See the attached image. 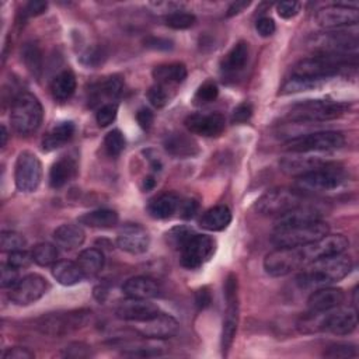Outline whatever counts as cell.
<instances>
[{
	"label": "cell",
	"mask_w": 359,
	"mask_h": 359,
	"mask_svg": "<svg viewBox=\"0 0 359 359\" xmlns=\"http://www.w3.org/2000/svg\"><path fill=\"white\" fill-rule=\"evenodd\" d=\"M35 355L28 348L24 346H13L3 351L1 358L3 359H32Z\"/></svg>",
	"instance_id": "db71d44e"
},
{
	"label": "cell",
	"mask_w": 359,
	"mask_h": 359,
	"mask_svg": "<svg viewBox=\"0 0 359 359\" xmlns=\"http://www.w3.org/2000/svg\"><path fill=\"white\" fill-rule=\"evenodd\" d=\"M18 269L10 266L8 264L1 265V286L13 287L18 282Z\"/></svg>",
	"instance_id": "816d5d0a"
},
{
	"label": "cell",
	"mask_w": 359,
	"mask_h": 359,
	"mask_svg": "<svg viewBox=\"0 0 359 359\" xmlns=\"http://www.w3.org/2000/svg\"><path fill=\"white\" fill-rule=\"evenodd\" d=\"M164 22L167 27L172 29H187L191 28L196 22V17L191 13L175 10L164 17Z\"/></svg>",
	"instance_id": "f35d334b"
},
{
	"label": "cell",
	"mask_w": 359,
	"mask_h": 359,
	"mask_svg": "<svg viewBox=\"0 0 359 359\" xmlns=\"http://www.w3.org/2000/svg\"><path fill=\"white\" fill-rule=\"evenodd\" d=\"M153 79L157 84H163L165 87L180 84L187 79V67L182 63L160 65L154 67Z\"/></svg>",
	"instance_id": "4dcf8cb0"
},
{
	"label": "cell",
	"mask_w": 359,
	"mask_h": 359,
	"mask_svg": "<svg viewBox=\"0 0 359 359\" xmlns=\"http://www.w3.org/2000/svg\"><path fill=\"white\" fill-rule=\"evenodd\" d=\"M178 251L181 265L188 269H196L213 255L215 240L205 234L192 233Z\"/></svg>",
	"instance_id": "4fadbf2b"
},
{
	"label": "cell",
	"mask_w": 359,
	"mask_h": 359,
	"mask_svg": "<svg viewBox=\"0 0 359 359\" xmlns=\"http://www.w3.org/2000/svg\"><path fill=\"white\" fill-rule=\"evenodd\" d=\"M31 262H32V255L31 254H28L24 250H17V251L8 252L6 264H8L10 266L20 271V269H24V268L29 266Z\"/></svg>",
	"instance_id": "bcb514c9"
},
{
	"label": "cell",
	"mask_w": 359,
	"mask_h": 359,
	"mask_svg": "<svg viewBox=\"0 0 359 359\" xmlns=\"http://www.w3.org/2000/svg\"><path fill=\"white\" fill-rule=\"evenodd\" d=\"M345 137L338 130H320L300 135L289 139L285 143V150L289 153H316L328 151L342 147Z\"/></svg>",
	"instance_id": "30bf717a"
},
{
	"label": "cell",
	"mask_w": 359,
	"mask_h": 359,
	"mask_svg": "<svg viewBox=\"0 0 359 359\" xmlns=\"http://www.w3.org/2000/svg\"><path fill=\"white\" fill-rule=\"evenodd\" d=\"M212 302V297H210V292L208 290V287H202L196 292L195 294V303L199 309H206Z\"/></svg>",
	"instance_id": "6125c7cd"
},
{
	"label": "cell",
	"mask_w": 359,
	"mask_h": 359,
	"mask_svg": "<svg viewBox=\"0 0 359 359\" xmlns=\"http://www.w3.org/2000/svg\"><path fill=\"white\" fill-rule=\"evenodd\" d=\"M21 56L27 69L35 76L39 77L42 73V52L36 42H25L21 48Z\"/></svg>",
	"instance_id": "8d00e7d4"
},
{
	"label": "cell",
	"mask_w": 359,
	"mask_h": 359,
	"mask_svg": "<svg viewBox=\"0 0 359 359\" xmlns=\"http://www.w3.org/2000/svg\"><path fill=\"white\" fill-rule=\"evenodd\" d=\"M255 29L261 36H271L275 32L276 25L271 17H259L255 22Z\"/></svg>",
	"instance_id": "11a10c76"
},
{
	"label": "cell",
	"mask_w": 359,
	"mask_h": 359,
	"mask_svg": "<svg viewBox=\"0 0 359 359\" xmlns=\"http://www.w3.org/2000/svg\"><path fill=\"white\" fill-rule=\"evenodd\" d=\"M158 313H160L158 307L150 300L133 299V297H128L122 300L115 309V314L118 318L125 321H135V323L149 320Z\"/></svg>",
	"instance_id": "ac0fdd59"
},
{
	"label": "cell",
	"mask_w": 359,
	"mask_h": 359,
	"mask_svg": "<svg viewBox=\"0 0 359 359\" xmlns=\"http://www.w3.org/2000/svg\"><path fill=\"white\" fill-rule=\"evenodd\" d=\"M91 317V311L86 309L63 311V313H49L43 314L35 321V328L50 337H63L83 328Z\"/></svg>",
	"instance_id": "8992f818"
},
{
	"label": "cell",
	"mask_w": 359,
	"mask_h": 359,
	"mask_svg": "<svg viewBox=\"0 0 359 359\" xmlns=\"http://www.w3.org/2000/svg\"><path fill=\"white\" fill-rule=\"evenodd\" d=\"M1 142H0V146L1 147H4L6 146V143H7V137H8V133H7V129H6V126L4 125H1Z\"/></svg>",
	"instance_id": "e7e4bbea"
},
{
	"label": "cell",
	"mask_w": 359,
	"mask_h": 359,
	"mask_svg": "<svg viewBox=\"0 0 359 359\" xmlns=\"http://www.w3.org/2000/svg\"><path fill=\"white\" fill-rule=\"evenodd\" d=\"M147 98L150 101V104L156 108H163L168 101H170V93H168V87L163 86V84H154L149 88L147 91Z\"/></svg>",
	"instance_id": "7bdbcfd3"
},
{
	"label": "cell",
	"mask_w": 359,
	"mask_h": 359,
	"mask_svg": "<svg viewBox=\"0 0 359 359\" xmlns=\"http://www.w3.org/2000/svg\"><path fill=\"white\" fill-rule=\"evenodd\" d=\"M231 222V212L226 205L208 209L199 219V226L208 231H222Z\"/></svg>",
	"instance_id": "f1b7e54d"
},
{
	"label": "cell",
	"mask_w": 359,
	"mask_h": 359,
	"mask_svg": "<svg viewBox=\"0 0 359 359\" xmlns=\"http://www.w3.org/2000/svg\"><path fill=\"white\" fill-rule=\"evenodd\" d=\"M116 111H118V108H116L115 104H105V105H102L98 109L97 115H95L97 123L100 126H102V128L111 125L115 121V118H116Z\"/></svg>",
	"instance_id": "7dc6e473"
},
{
	"label": "cell",
	"mask_w": 359,
	"mask_h": 359,
	"mask_svg": "<svg viewBox=\"0 0 359 359\" xmlns=\"http://www.w3.org/2000/svg\"><path fill=\"white\" fill-rule=\"evenodd\" d=\"M314 55L328 56H352L351 52H356L358 34L356 29L352 32L345 28L328 29L320 35H316L310 41Z\"/></svg>",
	"instance_id": "52a82bcc"
},
{
	"label": "cell",
	"mask_w": 359,
	"mask_h": 359,
	"mask_svg": "<svg viewBox=\"0 0 359 359\" xmlns=\"http://www.w3.org/2000/svg\"><path fill=\"white\" fill-rule=\"evenodd\" d=\"M252 116V105L250 102H243L237 105L231 115L233 123H244Z\"/></svg>",
	"instance_id": "f907efd6"
},
{
	"label": "cell",
	"mask_w": 359,
	"mask_h": 359,
	"mask_svg": "<svg viewBox=\"0 0 359 359\" xmlns=\"http://www.w3.org/2000/svg\"><path fill=\"white\" fill-rule=\"evenodd\" d=\"M248 6H250V1H234V3L229 7V10H227V17H233V15L241 13V11H243L245 7H248Z\"/></svg>",
	"instance_id": "be15d7a7"
},
{
	"label": "cell",
	"mask_w": 359,
	"mask_h": 359,
	"mask_svg": "<svg viewBox=\"0 0 359 359\" xmlns=\"http://www.w3.org/2000/svg\"><path fill=\"white\" fill-rule=\"evenodd\" d=\"M304 203V195L296 189H271L255 203V209L264 216H280Z\"/></svg>",
	"instance_id": "8fae6325"
},
{
	"label": "cell",
	"mask_w": 359,
	"mask_h": 359,
	"mask_svg": "<svg viewBox=\"0 0 359 359\" xmlns=\"http://www.w3.org/2000/svg\"><path fill=\"white\" fill-rule=\"evenodd\" d=\"M136 121H137V123L140 125V128L149 129V128L151 126L153 121H154V115H153V112H151L149 108L143 107V108H140V109L136 112Z\"/></svg>",
	"instance_id": "94428289"
},
{
	"label": "cell",
	"mask_w": 359,
	"mask_h": 359,
	"mask_svg": "<svg viewBox=\"0 0 359 359\" xmlns=\"http://www.w3.org/2000/svg\"><path fill=\"white\" fill-rule=\"evenodd\" d=\"M192 233H194V231H192L191 229H188V227H174L171 231L167 233V238H168L170 244H171L174 248L180 250L181 245L187 241V238H188Z\"/></svg>",
	"instance_id": "c3c4849f"
},
{
	"label": "cell",
	"mask_w": 359,
	"mask_h": 359,
	"mask_svg": "<svg viewBox=\"0 0 359 359\" xmlns=\"http://www.w3.org/2000/svg\"><path fill=\"white\" fill-rule=\"evenodd\" d=\"M352 269V261L348 255L337 254L318 258L302 268L297 275V283L302 287H321L344 279Z\"/></svg>",
	"instance_id": "6da1fadb"
},
{
	"label": "cell",
	"mask_w": 359,
	"mask_h": 359,
	"mask_svg": "<svg viewBox=\"0 0 359 359\" xmlns=\"http://www.w3.org/2000/svg\"><path fill=\"white\" fill-rule=\"evenodd\" d=\"M237 278L230 273L224 282V297H226V311L223 318L222 330V351L226 356L237 332L238 324V292H237Z\"/></svg>",
	"instance_id": "7c38bea8"
},
{
	"label": "cell",
	"mask_w": 359,
	"mask_h": 359,
	"mask_svg": "<svg viewBox=\"0 0 359 359\" xmlns=\"http://www.w3.org/2000/svg\"><path fill=\"white\" fill-rule=\"evenodd\" d=\"M42 180V164L31 151H21L14 167L15 187L21 192H34Z\"/></svg>",
	"instance_id": "5bb4252c"
},
{
	"label": "cell",
	"mask_w": 359,
	"mask_h": 359,
	"mask_svg": "<svg viewBox=\"0 0 359 359\" xmlns=\"http://www.w3.org/2000/svg\"><path fill=\"white\" fill-rule=\"evenodd\" d=\"M65 356L67 358H87L91 355V351H90V346L86 345V344H81V342H74V344H70L69 346H66L65 349Z\"/></svg>",
	"instance_id": "f5cc1de1"
},
{
	"label": "cell",
	"mask_w": 359,
	"mask_h": 359,
	"mask_svg": "<svg viewBox=\"0 0 359 359\" xmlns=\"http://www.w3.org/2000/svg\"><path fill=\"white\" fill-rule=\"evenodd\" d=\"M325 163L327 160L321 156H311L310 153H290L289 156L283 157L279 164L286 174L299 177L318 168Z\"/></svg>",
	"instance_id": "7402d4cb"
},
{
	"label": "cell",
	"mask_w": 359,
	"mask_h": 359,
	"mask_svg": "<svg viewBox=\"0 0 359 359\" xmlns=\"http://www.w3.org/2000/svg\"><path fill=\"white\" fill-rule=\"evenodd\" d=\"M118 213L112 209H97L87 212L79 217L81 224L95 229H109L118 223Z\"/></svg>",
	"instance_id": "e575fe53"
},
{
	"label": "cell",
	"mask_w": 359,
	"mask_h": 359,
	"mask_svg": "<svg viewBox=\"0 0 359 359\" xmlns=\"http://www.w3.org/2000/svg\"><path fill=\"white\" fill-rule=\"evenodd\" d=\"M116 244L121 250L137 255L149 250L150 236L143 226L137 223H128L119 229Z\"/></svg>",
	"instance_id": "e0dca14e"
},
{
	"label": "cell",
	"mask_w": 359,
	"mask_h": 359,
	"mask_svg": "<svg viewBox=\"0 0 359 359\" xmlns=\"http://www.w3.org/2000/svg\"><path fill=\"white\" fill-rule=\"evenodd\" d=\"M356 309L351 306H338L321 313L309 311L299 323L302 332L327 331L334 335H349L356 330Z\"/></svg>",
	"instance_id": "7a4b0ae2"
},
{
	"label": "cell",
	"mask_w": 359,
	"mask_h": 359,
	"mask_svg": "<svg viewBox=\"0 0 359 359\" xmlns=\"http://www.w3.org/2000/svg\"><path fill=\"white\" fill-rule=\"evenodd\" d=\"M346 181L345 170L331 161L320 165L318 168L299 175L294 187L300 194H323L338 189Z\"/></svg>",
	"instance_id": "277c9868"
},
{
	"label": "cell",
	"mask_w": 359,
	"mask_h": 359,
	"mask_svg": "<svg viewBox=\"0 0 359 359\" xmlns=\"http://www.w3.org/2000/svg\"><path fill=\"white\" fill-rule=\"evenodd\" d=\"M122 87H123L122 79L119 76H111L100 84L98 90H100L101 94H104L107 97H111V98H115L121 94Z\"/></svg>",
	"instance_id": "ee69618b"
},
{
	"label": "cell",
	"mask_w": 359,
	"mask_h": 359,
	"mask_svg": "<svg viewBox=\"0 0 359 359\" xmlns=\"http://www.w3.org/2000/svg\"><path fill=\"white\" fill-rule=\"evenodd\" d=\"M346 105L331 100H306L292 107L287 119L292 122H323L341 116Z\"/></svg>",
	"instance_id": "9c48e42d"
},
{
	"label": "cell",
	"mask_w": 359,
	"mask_h": 359,
	"mask_svg": "<svg viewBox=\"0 0 359 359\" xmlns=\"http://www.w3.org/2000/svg\"><path fill=\"white\" fill-rule=\"evenodd\" d=\"M102 50H100L98 48H93L88 49L83 56H81V62L86 66H97L100 63H102Z\"/></svg>",
	"instance_id": "6f0895ef"
},
{
	"label": "cell",
	"mask_w": 359,
	"mask_h": 359,
	"mask_svg": "<svg viewBox=\"0 0 359 359\" xmlns=\"http://www.w3.org/2000/svg\"><path fill=\"white\" fill-rule=\"evenodd\" d=\"M248 55H250L248 43L245 41L237 42L223 57L222 70L226 73H234L241 70L248 60Z\"/></svg>",
	"instance_id": "836d02e7"
},
{
	"label": "cell",
	"mask_w": 359,
	"mask_h": 359,
	"mask_svg": "<svg viewBox=\"0 0 359 359\" xmlns=\"http://www.w3.org/2000/svg\"><path fill=\"white\" fill-rule=\"evenodd\" d=\"M276 11H278V15L285 20L293 18L300 11V3L294 1V0L280 1L276 4Z\"/></svg>",
	"instance_id": "681fc988"
},
{
	"label": "cell",
	"mask_w": 359,
	"mask_h": 359,
	"mask_svg": "<svg viewBox=\"0 0 359 359\" xmlns=\"http://www.w3.org/2000/svg\"><path fill=\"white\" fill-rule=\"evenodd\" d=\"M144 46L150 48V49H158V50H168L172 48V42L164 38H156V36H150L147 39H144Z\"/></svg>",
	"instance_id": "91938a15"
},
{
	"label": "cell",
	"mask_w": 359,
	"mask_h": 359,
	"mask_svg": "<svg viewBox=\"0 0 359 359\" xmlns=\"http://www.w3.org/2000/svg\"><path fill=\"white\" fill-rule=\"evenodd\" d=\"M180 216L184 219H191L195 216L198 210V202L195 199H187L184 202H180Z\"/></svg>",
	"instance_id": "680465c9"
},
{
	"label": "cell",
	"mask_w": 359,
	"mask_h": 359,
	"mask_svg": "<svg viewBox=\"0 0 359 359\" xmlns=\"http://www.w3.org/2000/svg\"><path fill=\"white\" fill-rule=\"evenodd\" d=\"M74 123L70 121H63L55 125L42 139V149L45 151L56 150L65 146L74 135Z\"/></svg>",
	"instance_id": "83f0119b"
},
{
	"label": "cell",
	"mask_w": 359,
	"mask_h": 359,
	"mask_svg": "<svg viewBox=\"0 0 359 359\" xmlns=\"http://www.w3.org/2000/svg\"><path fill=\"white\" fill-rule=\"evenodd\" d=\"M77 174V163L73 157L62 156L57 158L49 171V184L52 188H62L72 181Z\"/></svg>",
	"instance_id": "d4e9b609"
},
{
	"label": "cell",
	"mask_w": 359,
	"mask_h": 359,
	"mask_svg": "<svg viewBox=\"0 0 359 359\" xmlns=\"http://www.w3.org/2000/svg\"><path fill=\"white\" fill-rule=\"evenodd\" d=\"M164 149L174 157H192L199 153L198 143L188 135L171 133L164 139Z\"/></svg>",
	"instance_id": "484cf974"
},
{
	"label": "cell",
	"mask_w": 359,
	"mask_h": 359,
	"mask_svg": "<svg viewBox=\"0 0 359 359\" xmlns=\"http://www.w3.org/2000/svg\"><path fill=\"white\" fill-rule=\"evenodd\" d=\"M52 275L60 285H65V286L76 285V283L81 282L84 278V273L80 269V266L77 265V262L67 261V259L57 261L56 264H53Z\"/></svg>",
	"instance_id": "1f68e13d"
},
{
	"label": "cell",
	"mask_w": 359,
	"mask_h": 359,
	"mask_svg": "<svg viewBox=\"0 0 359 359\" xmlns=\"http://www.w3.org/2000/svg\"><path fill=\"white\" fill-rule=\"evenodd\" d=\"M125 144H126L125 136H123V133L119 129H114V130L108 132L105 139H104L105 150L112 157L119 156L122 153V150L125 149Z\"/></svg>",
	"instance_id": "ab89813d"
},
{
	"label": "cell",
	"mask_w": 359,
	"mask_h": 359,
	"mask_svg": "<svg viewBox=\"0 0 359 359\" xmlns=\"http://www.w3.org/2000/svg\"><path fill=\"white\" fill-rule=\"evenodd\" d=\"M316 22L318 27L325 29H337L345 27H353L358 24L359 11L356 7L344 4H330L321 7L316 13Z\"/></svg>",
	"instance_id": "2e32d148"
},
{
	"label": "cell",
	"mask_w": 359,
	"mask_h": 359,
	"mask_svg": "<svg viewBox=\"0 0 359 359\" xmlns=\"http://www.w3.org/2000/svg\"><path fill=\"white\" fill-rule=\"evenodd\" d=\"M48 8V3L42 1V0H32L29 3H27L25 8H24V14L29 15V17H36L41 15L46 11Z\"/></svg>",
	"instance_id": "9f6ffc18"
},
{
	"label": "cell",
	"mask_w": 359,
	"mask_h": 359,
	"mask_svg": "<svg viewBox=\"0 0 359 359\" xmlns=\"http://www.w3.org/2000/svg\"><path fill=\"white\" fill-rule=\"evenodd\" d=\"M178 330V323L174 317L158 313L154 317L140 321L137 325V332L150 339H165L172 337Z\"/></svg>",
	"instance_id": "d6986e66"
},
{
	"label": "cell",
	"mask_w": 359,
	"mask_h": 359,
	"mask_svg": "<svg viewBox=\"0 0 359 359\" xmlns=\"http://www.w3.org/2000/svg\"><path fill=\"white\" fill-rule=\"evenodd\" d=\"M310 244L300 247H276L264 258V269L271 276H285L313 262Z\"/></svg>",
	"instance_id": "3957f363"
},
{
	"label": "cell",
	"mask_w": 359,
	"mask_h": 359,
	"mask_svg": "<svg viewBox=\"0 0 359 359\" xmlns=\"http://www.w3.org/2000/svg\"><path fill=\"white\" fill-rule=\"evenodd\" d=\"M180 198L175 194H161L153 198L147 205V212L154 219H167L178 210Z\"/></svg>",
	"instance_id": "f546056e"
},
{
	"label": "cell",
	"mask_w": 359,
	"mask_h": 359,
	"mask_svg": "<svg viewBox=\"0 0 359 359\" xmlns=\"http://www.w3.org/2000/svg\"><path fill=\"white\" fill-rule=\"evenodd\" d=\"M43 118V109L38 98L28 93H20L11 105L10 121L14 130L20 135H29L35 132Z\"/></svg>",
	"instance_id": "5b68a950"
},
{
	"label": "cell",
	"mask_w": 359,
	"mask_h": 359,
	"mask_svg": "<svg viewBox=\"0 0 359 359\" xmlns=\"http://www.w3.org/2000/svg\"><path fill=\"white\" fill-rule=\"evenodd\" d=\"M76 76L72 70L60 72L50 83V91L56 101H67L76 91Z\"/></svg>",
	"instance_id": "d6a6232c"
},
{
	"label": "cell",
	"mask_w": 359,
	"mask_h": 359,
	"mask_svg": "<svg viewBox=\"0 0 359 359\" xmlns=\"http://www.w3.org/2000/svg\"><path fill=\"white\" fill-rule=\"evenodd\" d=\"M321 216H323L321 209H318L314 205H310V203L304 202L303 205L278 216L276 220H275V229L317 222V220H321Z\"/></svg>",
	"instance_id": "603a6c76"
},
{
	"label": "cell",
	"mask_w": 359,
	"mask_h": 359,
	"mask_svg": "<svg viewBox=\"0 0 359 359\" xmlns=\"http://www.w3.org/2000/svg\"><path fill=\"white\" fill-rule=\"evenodd\" d=\"M327 358H353L356 356V348L351 344H334L324 351Z\"/></svg>",
	"instance_id": "f6af8a7d"
},
{
	"label": "cell",
	"mask_w": 359,
	"mask_h": 359,
	"mask_svg": "<svg viewBox=\"0 0 359 359\" xmlns=\"http://www.w3.org/2000/svg\"><path fill=\"white\" fill-rule=\"evenodd\" d=\"M104 254L97 248H86L77 255V265L83 271L84 276L97 275L104 266Z\"/></svg>",
	"instance_id": "d590c367"
},
{
	"label": "cell",
	"mask_w": 359,
	"mask_h": 359,
	"mask_svg": "<svg viewBox=\"0 0 359 359\" xmlns=\"http://www.w3.org/2000/svg\"><path fill=\"white\" fill-rule=\"evenodd\" d=\"M330 227L325 222L317 220L304 224L275 229L271 241L275 247H300L327 236Z\"/></svg>",
	"instance_id": "ba28073f"
},
{
	"label": "cell",
	"mask_w": 359,
	"mask_h": 359,
	"mask_svg": "<svg viewBox=\"0 0 359 359\" xmlns=\"http://www.w3.org/2000/svg\"><path fill=\"white\" fill-rule=\"evenodd\" d=\"M48 289L49 283L43 276L29 273L10 287L8 297L17 306H28L39 300L48 292Z\"/></svg>",
	"instance_id": "9a60e30c"
},
{
	"label": "cell",
	"mask_w": 359,
	"mask_h": 359,
	"mask_svg": "<svg viewBox=\"0 0 359 359\" xmlns=\"http://www.w3.org/2000/svg\"><path fill=\"white\" fill-rule=\"evenodd\" d=\"M185 128L195 135L212 137L224 130V116L222 114H192L185 119Z\"/></svg>",
	"instance_id": "ffe728a7"
},
{
	"label": "cell",
	"mask_w": 359,
	"mask_h": 359,
	"mask_svg": "<svg viewBox=\"0 0 359 359\" xmlns=\"http://www.w3.org/2000/svg\"><path fill=\"white\" fill-rule=\"evenodd\" d=\"M25 243L27 241H25L24 236L17 233V231L6 230L0 236V245H1V250L6 251V252H11V251H17V250H24Z\"/></svg>",
	"instance_id": "60d3db41"
},
{
	"label": "cell",
	"mask_w": 359,
	"mask_h": 359,
	"mask_svg": "<svg viewBox=\"0 0 359 359\" xmlns=\"http://www.w3.org/2000/svg\"><path fill=\"white\" fill-rule=\"evenodd\" d=\"M154 184H156L154 178H153V177H147V178H144L143 187H144V189H151V188L154 187Z\"/></svg>",
	"instance_id": "03108f58"
},
{
	"label": "cell",
	"mask_w": 359,
	"mask_h": 359,
	"mask_svg": "<svg viewBox=\"0 0 359 359\" xmlns=\"http://www.w3.org/2000/svg\"><path fill=\"white\" fill-rule=\"evenodd\" d=\"M217 94H219V88L216 83L212 80H206L198 87L194 100L196 104H208L215 101L217 98Z\"/></svg>",
	"instance_id": "b9f144b4"
},
{
	"label": "cell",
	"mask_w": 359,
	"mask_h": 359,
	"mask_svg": "<svg viewBox=\"0 0 359 359\" xmlns=\"http://www.w3.org/2000/svg\"><path fill=\"white\" fill-rule=\"evenodd\" d=\"M344 300L345 294L342 289L321 286L309 296L307 307L310 313H321L341 306Z\"/></svg>",
	"instance_id": "44dd1931"
},
{
	"label": "cell",
	"mask_w": 359,
	"mask_h": 359,
	"mask_svg": "<svg viewBox=\"0 0 359 359\" xmlns=\"http://www.w3.org/2000/svg\"><path fill=\"white\" fill-rule=\"evenodd\" d=\"M32 261L41 266H49L57 262L59 258V251L56 244H50V243H39L36 244L32 251Z\"/></svg>",
	"instance_id": "74e56055"
},
{
	"label": "cell",
	"mask_w": 359,
	"mask_h": 359,
	"mask_svg": "<svg viewBox=\"0 0 359 359\" xmlns=\"http://www.w3.org/2000/svg\"><path fill=\"white\" fill-rule=\"evenodd\" d=\"M122 290L128 297L150 300L160 293V286L149 276H135L123 283Z\"/></svg>",
	"instance_id": "cb8c5ba5"
},
{
	"label": "cell",
	"mask_w": 359,
	"mask_h": 359,
	"mask_svg": "<svg viewBox=\"0 0 359 359\" xmlns=\"http://www.w3.org/2000/svg\"><path fill=\"white\" fill-rule=\"evenodd\" d=\"M55 244L63 250H73L80 247L86 240V233L79 224L66 223L60 224L53 231Z\"/></svg>",
	"instance_id": "4316f807"
}]
</instances>
